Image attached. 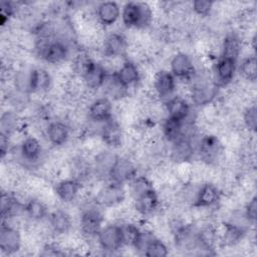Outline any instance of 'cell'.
<instances>
[{
  "label": "cell",
  "instance_id": "obj_1",
  "mask_svg": "<svg viewBox=\"0 0 257 257\" xmlns=\"http://www.w3.org/2000/svg\"><path fill=\"white\" fill-rule=\"evenodd\" d=\"M135 209L143 216L154 214L161 205L160 196L152 182L145 176H137L131 182Z\"/></svg>",
  "mask_w": 257,
  "mask_h": 257
},
{
  "label": "cell",
  "instance_id": "obj_2",
  "mask_svg": "<svg viewBox=\"0 0 257 257\" xmlns=\"http://www.w3.org/2000/svg\"><path fill=\"white\" fill-rule=\"evenodd\" d=\"M35 49L38 56L49 64H59L69 55L68 45L52 36H38Z\"/></svg>",
  "mask_w": 257,
  "mask_h": 257
},
{
  "label": "cell",
  "instance_id": "obj_3",
  "mask_svg": "<svg viewBox=\"0 0 257 257\" xmlns=\"http://www.w3.org/2000/svg\"><path fill=\"white\" fill-rule=\"evenodd\" d=\"M120 18L126 28H145L153 20V11L146 2L130 1L122 6Z\"/></svg>",
  "mask_w": 257,
  "mask_h": 257
},
{
  "label": "cell",
  "instance_id": "obj_4",
  "mask_svg": "<svg viewBox=\"0 0 257 257\" xmlns=\"http://www.w3.org/2000/svg\"><path fill=\"white\" fill-rule=\"evenodd\" d=\"M104 217L100 207L95 203L82 210L79 220L80 231L87 238H96L98 232L103 227Z\"/></svg>",
  "mask_w": 257,
  "mask_h": 257
},
{
  "label": "cell",
  "instance_id": "obj_5",
  "mask_svg": "<svg viewBox=\"0 0 257 257\" xmlns=\"http://www.w3.org/2000/svg\"><path fill=\"white\" fill-rule=\"evenodd\" d=\"M125 199V190L122 184L108 181L95 195L94 203L100 208H112L121 204Z\"/></svg>",
  "mask_w": 257,
  "mask_h": 257
},
{
  "label": "cell",
  "instance_id": "obj_6",
  "mask_svg": "<svg viewBox=\"0 0 257 257\" xmlns=\"http://www.w3.org/2000/svg\"><path fill=\"white\" fill-rule=\"evenodd\" d=\"M96 241L101 250L114 253L123 247L120 225L108 224L103 226L96 236Z\"/></svg>",
  "mask_w": 257,
  "mask_h": 257
},
{
  "label": "cell",
  "instance_id": "obj_7",
  "mask_svg": "<svg viewBox=\"0 0 257 257\" xmlns=\"http://www.w3.org/2000/svg\"><path fill=\"white\" fill-rule=\"evenodd\" d=\"M197 151L200 159L208 164H216L222 157L223 146L220 140L213 135H207L200 139L197 145Z\"/></svg>",
  "mask_w": 257,
  "mask_h": 257
},
{
  "label": "cell",
  "instance_id": "obj_8",
  "mask_svg": "<svg viewBox=\"0 0 257 257\" xmlns=\"http://www.w3.org/2000/svg\"><path fill=\"white\" fill-rule=\"evenodd\" d=\"M238 67V60L219 56L216 63L214 64V79L213 82L217 87H224L231 83Z\"/></svg>",
  "mask_w": 257,
  "mask_h": 257
},
{
  "label": "cell",
  "instance_id": "obj_9",
  "mask_svg": "<svg viewBox=\"0 0 257 257\" xmlns=\"http://www.w3.org/2000/svg\"><path fill=\"white\" fill-rule=\"evenodd\" d=\"M138 176L137 166L126 157L118 156L108 176V181L122 184L130 183Z\"/></svg>",
  "mask_w": 257,
  "mask_h": 257
},
{
  "label": "cell",
  "instance_id": "obj_10",
  "mask_svg": "<svg viewBox=\"0 0 257 257\" xmlns=\"http://www.w3.org/2000/svg\"><path fill=\"white\" fill-rule=\"evenodd\" d=\"M170 71L177 79L191 80L196 75L194 62L187 53L178 52L170 61Z\"/></svg>",
  "mask_w": 257,
  "mask_h": 257
},
{
  "label": "cell",
  "instance_id": "obj_11",
  "mask_svg": "<svg viewBox=\"0 0 257 257\" xmlns=\"http://www.w3.org/2000/svg\"><path fill=\"white\" fill-rule=\"evenodd\" d=\"M21 234L19 230L2 221L0 227V250L2 253L12 255L21 248Z\"/></svg>",
  "mask_w": 257,
  "mask_h": 257
},
{
  "label": "cell",
  "instance_id": "obj_12",
  "mask_svg": "<svg viewBox=\"0 0 257 257\" xmlns=\"http://www.w3.org/2000/svg\"><path fill=\"white\" fill-rule=\"evenodd\" d=\"M153 86L156 95L164 100L170 99L174 96L177 87V78L170 70L162 69L158 71L154 77Z\"/></svg>",
  "mask_w": 257,
  "mask_h": 257
},
{
  "label": "cell",
  "instance_id": "obj_13",
  "mask_svg": "<svg viewBox=\"0 0 257 257\" xmlns=\"http://www.w3.org/2000/svg\"><path fill=\"white\" fill-rule=\"evenodd\" d=\"M108 75L109 74L104 65L92 60L83 73L81 79L84 86L89 90H98L104 86Z\"/></svg>",
  "mask_w": 257,
  "mask_h": 257
},
{
  "label": "cell",
  "instance_id": "obj_14",
  "mask_svg": "<svg viewBox=\"0 0 257 257\" xmlns=\"http://www.w3.org/2000/svg\"><path fill=\"white\" fill-rule=\"evenodd\" d=\"M221 193L218 187L212 183L202 184L196 191L193 198V207L208 209L212 208L220 201Z\"/></svg>",
  "mask_w": 257,
  "mask_h": 257
},
{
  "label": "cell",
  "instance_id": "obj_15",
  "mask_svg": "<svg viewBox=\"0 0 257 257\" xmlns=\"http://www.w3.org/2000/svg\"><path fill=\"white\" fill-rule=\"evenodd\" d=\"M112 76L119 85L127 90L141 80V71L134 61L124 60L123 63L112 73Z\"/></svg>",
  "mask_w": 257,
  "mask_h": 257
},
{
  "label": "cell",
  "instance_id": "obj_16",
  "mask_svg": "<svg viewBox=\"0 0 257 257\" xmlns=\"http://www.w3.org/2000/svg\"><path fill=\"white\" fill-rule=\"evenodd\" d=\"M88 118L96 123H103L112 118V103L109 97L95 98L88 106Z\"/></svg>",
  "mask_w": 257,
  "mask_h": 257
},
{
  "label": "cell",
  "instance_id": "obj_17",
  "mask_svg": "<svg viewBox=\"0 0 257 257\" xmlns=\"http://www.w3.org/2000/svg\"><path fill=\"white\" fill-rule=\"evenodd\" d=\"M217 85L213 82H197L192 86L191 99L192 102L197 106H205L210 104L217 96L218 92Z\"/></svg>",
  "mask_w": 257,
  "mask_h": 257
},
{
  "label": "cell",
  "instance_id": "obj_18",
  "mask_svg": "<svg viewBox=\"0 0 257 257\" xmlns=\"http://www.w3.org/2000/svg\"><path fill=\"white\" fill-rule=\"evenodd\" d=\"M52 85V77L50 73L41 67H35L28 73V89L29 93H43L50 89Z\"/></svg>",
  "mask_w": 257,
  "mask_h": 257
},
{
  "label": "cell",
  "instance_id": "obj_19",
  "mask_svg": "<svg viewBox=\"0 0 257 257\" xmlns=\"http://www.w3.org/2000/svg\"><path fill=\"white\" fill-rule=\"evenodd\" d=\"M127 40L121 33L112 32L105 36L102 43V52L107 57L123 56L127 50Z\"/></svg>",
  "mask_w": 257,
  "mask_h": 257
},
{
  "label": "cell",
  "instance_id": "obj_20",
  "mask_svg": "<svg viewBox=\"0 0 257 257\" xmlns=\"http://www.w3.org/2000/svg\"><path fill=\"white\" fill-rule=\"evenodd\" d=\"M166 111L167 117L179 121H185L190 119L191 105L184 97L174 95L166 101Z\"/></svg>",
  "mask_w": 257,
  "mask_h": 257
},
{
  "label": "cell",
  "instance_id": "obj_21",
  "mask_svg": "<svg viewBox=\"0 0 257 257\" xmlns=\"http://www.w3.org/2000/svg\"><path fill=\"white\" fill-rule=\"evenodd\" d=\"M102 142L109 148H118L122 144L123 133L120 124L113 117L103 123L99 132Z\"/></svg>",
  "mask_w": 257,
  "mask_h": 257
},
{
  "label": "cell",
  "instance_id": "obj_22",
  "mask_svg": "<svg viewBox=\"0 0 257 257\" xmlns=\"http://www.w3.org/2000/svg\"><path fill=\"white\" fill-rule=\"evenodd\" d=\"M121 8L114 1H103L96 6L95 15L99 24L104 27L113 25L120 18Z\"/></svg>",
  "mask_w": 257,
  "mask_h": 257
},
{
  "label": "cell",
  "instance_id": "obj_23",
  "mask_svg": "<svg viewBox=\"0 0 257 257\" xmlns=\"http://www.w3.org/2000/svg\"><path fill=\"white\" fill-rule=\"evenodd\" d=\"M42 155V146L35 137L25 138L19 145L20 159L26 164H36Z\"/></svg>",
  "mask_w": 257,
  "mask_h": 257
},
{
  "label": "cell",
  "instance_id": "obj_24",
  "mask_svg": "<svg viewBox=\"0 0 257 257\" xmlns=\"http://www.w3.org/2000/svg\"><path fill=\"white\" fill-rule=\"evenodd\" d=\"M81 190V183L74 178H67L59 181L55 186V194L63 203H72Z\"/></svg>",
  "mask_w": 257,
  "mask_h": 257
},
{
  "label": "cell",
  "instance_id": "obj_25",
  "mask_svg": "<svg viewBox=\"0 0 257 257\" xmlns=\"http://www.w3.org/2000/svg\"><path fill=\"white\" fill-rule=\"evenodd\" d=\"M45 135L52 146L61 147L67 143L70 135V128L64 121L52 120L47 124Z\"/></svg>",
  "mask_w": 257,
  "mask_h": 257
},
{
  "label": "cell",
  "instance_id": "obj_26",
  "mask_svg": "<svg viewBox=\"0 0 257 257\" xmlns=\"http://www.w3.org/2000/svg\"><path fill=\"white\" fill-rule=\"evenodd\" d=\"M47 220L50 230L56 235L67 234L72 227L70 215L62 209H55L50 212Z\"/></svg>",
  "mask_w": 257,
  "mask_h": 257
},
{
  "label": "cell",
  "instance_id": "obj_27",
  "mask_svg": "<svg viewBox=\"0 0 257 257\" xmlns=\"http://www.w3.org/2000/svg\"><path fill=\"white\" fill-rule=\"evenodd\" d=\"M118 155L113 154L109 151H102L98 153L93 160L92 170L96 177L100 179L108 180L109 173L117 159Z\"/></svg>",
  "mask_w": 257,
  "mask_h": 257
},
{
  "label": "cell",
  "instance_id": "obj_28",
  "mask_svg": "<svg viewBox=\"0 0 257 257\" xmlns=\"http://www.w3.org/2000/svg\"><path fill=\"white\" fill-rule=\"evenodd\" d=\"M195 154V147L192 143V139H180L177 142L172 143L171 147V159L179 164L187 163L192 160Z\"/></svg>",
  "mask_w": 257,
  "mask_h": 257
},
{
  "label": "cell",
  "instance_id": "obj_29",
  "mask_svg": "<svg viewBox=\"0 0 257 257\" xmlns=\"http://www.w3.org/2000/svg\"><path fill=\"white\" fill-rule=\"evenodd\" d=\"M246 235V229L243 225L234 222L223 224V232L220 235V242L226 247L237 245Z\"/></svg>",
  "mask_w": 257,
  "mask_h": 257
},
{
  "label": "cell",
  "instance_id": "obj_30",
  "mask_svg": "<svg viewBox=\"0 0 257 257\" xmlns=\"http://www.w3.org/2000/svg\"><path fill=\"white\" fill-rule=\"evenodd\" d=\"M1 217L2 221L15 216L18 212H24V204L20 203L13 193L2 191L1 193Z\"/></svg>",
  "mask_w": 257,
  "mask_h": 257
},
{
  "label": "cell",
  "instance_id": "obj_31",
  "mask_svg": "<svg viewBox=\"0 0 257 257\" xmlns=\"http://www.w3.org/2000/svg\"><path fill=\"white\" fill-rule=\"evenodd\" d=\"M24 214L32 221L40 222L47 219L49 212L47 206L38 198H30L24 203Z\"/></svg>",
  "mask_w": 257,
  "mask_h": 257
},
{
  "label": "cell",
  "instance_id": "obj_32",
  "mask_svg": "<svg viewBox=\"0 0 257 257\" xmlns=\"http://www.w3.org/2000/svg\"><path fill=\"white\" fill-rule=\"evenodd\" d=\"M242 50V41L240 37L235 33L227 34L222 43L221 56L230 57L238 60Z\"/></svg>",
  "mask_w": 257,
  "mask_h": 257
},
{
  "label": "cell",
  "instance_id": "obj_33",
  "mask_svg": "<svg viewBox=\"0 0 257 257\" xmlns=\"http://www.w3.org/2000/svg\"><path fill=\"white\" fill-rule=\"evenodd\" d=\"M120 231H121V238L123 246H128L135 249L136 245L139 242L142 229L137 226L135 223L126 222L120 224Z\"/></svg>",
  "mask_w": 257,
  "mask_h": 257
},
{
  "label": "cell",
  "instance_id": "obj_34",
  "mask_svg": "<svg viewBox=\"0 0 257 257\" xmlns=\"http://www.w3.org/2000/svg\"><path fill=\"white\" fill-rule=\"evenodd\" d=\"M143 255L148 257H166L169 255V248L161 239L153 235L146 245Z\"/></svg>",
  "mask_w": 257,
  "mask_h": 257
},
{
  "label": "cell",
  "instance_id": "obj_35",
  "mask_svg": "<svg viewBox=\"0 0 257 257\" xmlns=\"http://www.w3.org/2000/svg\"><path fill=\"white\" fill-rule=\"evenodd\" d=\"M237 70L239 74L249 82H255L257 77L256 71V57L255 55H250L244 58L238 65Z\"/></svg>",
  "mask_w": 257,
  "mask_h": 257
},
{
  "label": "cell",
  "instance_id": "obj_36",
  "mask_svg": "<svg viewBox=\"0 0 257 257\" xmlns=\"http://www.w3.org/2000/svg\"><path fill=\"white\" fill-rule=\"evenodd\" d=\"M0 123H1L0 124L1 133L5 134L7 136H11L18 128L20 119L14 111L7 110L2 113Z\"/></svg>",
  "mask_w": 257,
  "mask_h": 257
},
{
  "label": "cell",
  "instance_id": "obj_37",
  "mask_svg": "<svg viewBox=\"0 0 257 257\" xmlns=\"http://www.w3.org/2000/svg\"><path fill=\"white\" fill-rule=\"evenodd\" d=\"M243 123L250 133L256 132L257 125V109L256 105L252 104L245 108L243 112Z\"/></svg>",
  "mask_w": 257,
  "mask_h": 257
},
{
  "label": "cell",
  "instance_id": "obj_38",
  "mask_svg": "<svg viewBox=\"0 0 257 257\" xmlns=\"http://www.w3.org/2000/svg\"><path fill=\"white\" fill-rule=\"evenodd\" d=\"M214 2L208 0H195L192 2V10L195 14L206 17L209 16L212 12Z\"/></svg>",
  "mask_w": 257,
  "mask_h": 257
},
{
  "label": "cell",
  "instance_id": "obj_39",
  "mask_svg": "<svg viewBox=\"0 0 257 257\" xmlns=\"http://www.w3.org/2000/svg\"><path fill=\"white\" fill-rule=\"evenodd\" d=\"M16 13V6L13 2L9 1H1V12H0V22L1 25L4 26L6 22L10 20Z\"/></svg>",
  "mask_w": 257,
  "mask_h": 257
},
{
  "label": "cell",
  "instance_id": "obj_40",
  "mask_svg": "<svg viewBox=\"0 0 257 257\" xmlns=\"http://www.w3.org/2000/svg\"><path fill=\"white\" fill-rule=\"evenodd\" d=\"M256 212H257V199L255 196H253L248 201V203L244 208L243 215L245 220L250 224H254L256 221Z\"/></svg>",
  "mask_w": 257,
  "mask_h": 257
},
{
  "label": "cell",
  "instance_id": "obj_41",
  "mask_svg": "<svg viewBox=\"0 0 257 257\" xmlns=\"http://www.w3.org/2000/svg\"><path fill=\"white\" fill-rule=\"evenodd\" d=\"M9 144H10V136L0 133V154L1 159H4L5 156L8 154L9 151Z\"/></svg>",
  "mask_w": 257,
  "mask_h": 257
}]
</instances>
